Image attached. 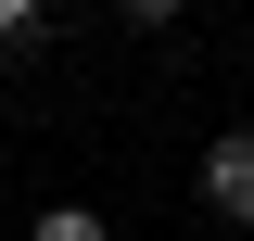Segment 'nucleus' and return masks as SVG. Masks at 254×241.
Here are the masks:
<instances>
[{
	"label": "nucleus",
	"instance_id": "f257e3e1",
	"mask_svg": "<svg viewBox=\"0 0 254 241\" xmlns=\"http://www.w3.org/2000/svg\"><path fill=\"white\" fill-rule=\"evenodd\" d=\"M203 203H216V216H242V229H254V127H229V140L203 152Z\"/></svg>",
	"mask_w": 254,
	"mask_h": 241
},
{
	"label": "nucleus",
	"instance_id": "f03ea898",
	"mask_svg": "<svg viewBox=\"0 0 254 241\" xmlns=\"http://www.w3.org/2000/svg\"><path fill=\"white\" fill-rule=\"evenodd\" d=\"M38 241H102V216H89V203H51V216H38Z\"/></svg>",
	"mask_w": 254,
	"mask_h": 241
},
{
	"label": "nucleus",
	"instance_id": "7ed1b4c3",
	"mask_svg": "<svg viewBox=\"0 0 254 241\" xmlns=\"http://www.w3.org/2000/svg\"><path fill=\"white\" fill-rule=\"evenodd\" d=\"M178 13H190V0H127V26H178Z\"/></svg>",
	"mask_w": 254,
	"mask_h": 241
},
{
	"label": "nucleus",
	"instance_id": "20e7f679",
	"mask_svg": "<svg viewBox=\"0 0 254 241\" xmlns=\"http://www.w3.org/2000/svg\"><path fill=\"white\" fill-rule=\"evenodd\" d=\"M26 26H38V0H0V38H26Z\"/></svg>",
	"mask_w": 254,
	"mask_h": 241
}]
</instances>
